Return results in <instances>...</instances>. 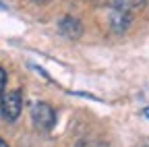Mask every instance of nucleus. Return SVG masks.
I'll return each instance as SVG.
<instances>
[{
	"label": "nucleus",
	"mask_w": 149,
	"mask_h": 147,
	"mask_svg": "<svg viewBox=\"0 0 149 147\" xmlns=\"http://www.w3.org/2000/svg\"><path fill=\"white\" fill-rule=\"evenodd\" d=\"M31 120L35 122L37 128H42V131H48V128L54 126L56 122V112L54 108L46 102H37L31 106Z\"/></svg>",
	"instance_id": "1"
},
{
	"label": "nucleus",
	"mask_w": 149,
	"mask_h": 147,
	"mask_svg": "<svg viewBox=\"0 0 149 147\" xmlns=\"http://www.w3.org/2000/svg\"><path fill=\"white\" fill-rule=\"evenodd\" d=\"M21 106H23V98H21V91L15 89V91H8V93L2 95V100H0V112H2V116L13 122L19 118V114H21Z\"/></svg>",
	"instance_id": "2"
},
{
	"label": "nucleus",
	"mask_w": 149,
	"mask_h": 147,
	"mask_svg": "<svg viewBox=\"0 0 149 147\" xmlns=\"http://www.w3.org/2000/svg\"><path fill=\"white\" fill-rule=\"evenodd\" d=\"M145 6V0H116V8H114V23H120L122 21V27H126L130 15L135 10L143 8Z\"/></svg>",
	"instance_id": "3"
},
{
	"label": "nucleus",
	"mask_w": 149,
	"mask_h": 147,
	"mask_svg": "<svg viewBox=\"0 0 149 147\" xmlns=\"http://www.w3.org/2000/svg\"><path fill=\"white\" fill-rule=\"evenodd\" d=\"M4 87H6V70L0 68V100L4 95Z\"/></svg>",
	"instance_id": "4"
},
{
	"label": "nucleus",
	"mask_w": 149,
	"mask_h": 147,
	"mask_svg": "<svg viewBox=\"0 0 149 147\" xmlns=\"http://www.w3.org/2000/svg\"><path fill=\"white\" fill-rule=\"evenodd\" d=\"M143 114H145V118H149V108H145V110H143Z\"/></svg>",
	"instance_id": "5"
},
{
	"label": "nucleus",
	"mask_w": 149,
	"mask_h": 147,
	"mask_svg": "<svg viewBox=\"0 0 149 147\" xmlns=\"http://www.w3.org/2000/svg\"><path fill=\"white\" fill-rule=\"evenodd\" d=\"M0 147H8V145H6V141H2V139H0Z\"/></svg>",
	"instance_id": "6"
}]
</instances>
